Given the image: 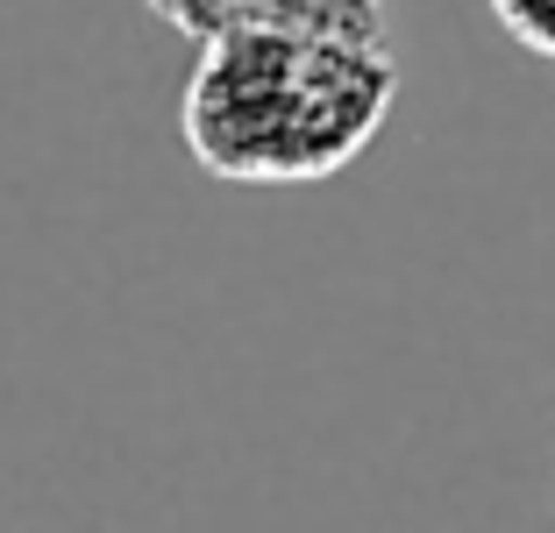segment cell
Here are the masks:
<instances>
[{
  "label": "cell",
  "instance_id": "6da1fadb",
  "mask_svg": "<svg viewBox=\"0 0 555 533\" xmlns=\"http://www.w3.org/2000/svg\"><path fill=\"white\" fill-rule=\"evenodd\" d=\"M399 100L385 43L243 22L221 29L185 86V150L235 185H307L371 150Z\"/></svg>",
  "mask_w": 555,
  "mask_h": 533
},
{
  "label": "cell",
  "instance_id": "7a4b0ae2",
  "mask_svg": "<svg viewBox=\"0 0 555 533\" xmlns=\"http://www.w3.org/2000/svg\"><path fill=\"white\" fill-rule=\"evenodd\" d=\"M171 29L199 36V43H214L221 29H243V0H150Z\"/></svg>",
  "mask_w": 555,
  "mask_h": 533
},
{
  "label": "cell",
  "instance_id": "3957f363",
  "mask_svg": "<svg viewBox=\"0 0 555 533\" xmlns=\"http://www.w3.org/2000/svg\"><path fill=\"white\" fill-rule=\"evenodd\" d=\"M499 15H506V29L520 36L527 50H541V57H555V0H491Z\"/></svg>",
  "mask_w": 555,
  "mask_h": 533
}]
</instances>
